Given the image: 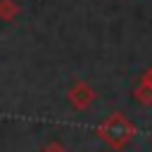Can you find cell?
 Segmentation results:
<instances>
[{"label":"cell","mask_w":152,"mask_h":152,"mask_svg":"<svg viewBox=\"0 0 152 152\" xmlns=\"http://www.w3.org/2000/svg\"><path fill=\"white\" fill-rule=\"evenodd\" d=\"M71 102H74L76 107H86V104L90 102V90H86L83 86H78V97L74 95V97H71Z\"/></svg>","instance_id":"obj_2"},{"label":"cell","mask_w":152,"mask_h":152,"mask_svg":"<svg viewBox=\"0 0 152 152\" xmlns=\"http://www.w3.org/2000/svg\"><path fill=\"white\" fill-rule=\"evenodd\" d=\"M102 133H104L114 145H121V142L131 135V126H128V121H126L121 114H116V116H112V119L102 126Z\"/></svg>","instance_id":"obj_1"}]
</instances>
